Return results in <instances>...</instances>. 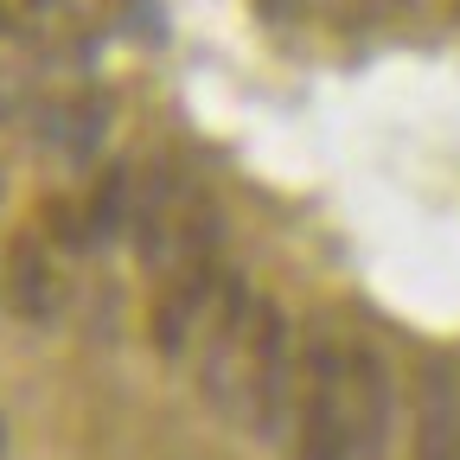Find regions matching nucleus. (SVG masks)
Here are the masks:
<instances>
[{"instance_id":"1","label":"nucleus","mask_w":460,"mask_h":460,"mask_svg":"<svg viewBox=\"0 0 460 460\" xmlns=\"http://www.w3.org/2000/svg\"><path fill=\"white\" fill-rule=\"evenodd\" d=\"M205 390L224 416H243L250 429H275L288 402H301V365L288 352V320L256 301L243 281L224 288V314L205 352Z\"/></svg>"},{"instance_id":"2","label":"nucleus","mask_w":460,"mask_h":460,"mask_svg":"<svg viewBox=\"0 0 460 460\" xmlns=\"http://www.w3.org/2000/svg\"><path fill=\"white\" fill-rule=\"evenodd\" d=\"M301 454L295 460H358L345 416V345L314 339L301 358Z\"/></svg>"},{"instance_id":"3","label":"nucleus","mask_w":460,"mask_h":460,"mask_svg":"<svg viewBox=\"0 0 460 460\" xmlns=\"http://www.w3.org/2000/svg\"><path fill=\"white\" fill-rule=\"evenodd\" d=\"M345 416H352L358 460H377L384 435H390V377H384L377 352H365V345H345Z\"/></svg>"},{"instance_id":"4","label":"nucleus","mask_w":460,"mask_h":460,"mask_svg":"<svg viewBox=\"0 0 460 460\" xmlns=\"http://www.w3.org/2000/svg\"><path fill=\"white\" fill-rule=\"evenodd\" d=\"M7 288H13V307H20L26 320H51V314H58V275H51L39 237H20V243H13Z\"/></svg>"},{"instance_id":"5","label":"nucleus","mask_w":460,"mask_h":460,"mask_svg":"<svg viewBox=\"0 0 460 460\" xmlns=\"http://www.w3.org/2000/svg\"><path fill=\"white\" fill-rule=\"evenodd\" d=\"M422 460H460V390L447 371H429L422 402Z\"/></svg>"},{"instance_id":"6","label":"nucleus","mask_w":460,"mask_h":460,"mask_svg":"<svg viewBox=\"0 0 460 460\" xmlns=\"http://www.w3.org/2000/svg\"><path fill=\"white\" fill-rule=\"evenodd\" d=\"M128 224H135V180H128V166H109L96 199H90V250L109 243V237H122Z\"/></svg>"},{"instance_id":"7","label":"nucleus","mask_w":460,"mask_h":460,"mask_svg":"<svg viewBox=\"0 0 460 460\" xmlns=\"http://www.w3.org/2000/svg\"><path fill=\"white\" fill-rule=\"evenodd\" d=\"M269 7H275V0H269Z\"/></svg>"}]
</instances>
